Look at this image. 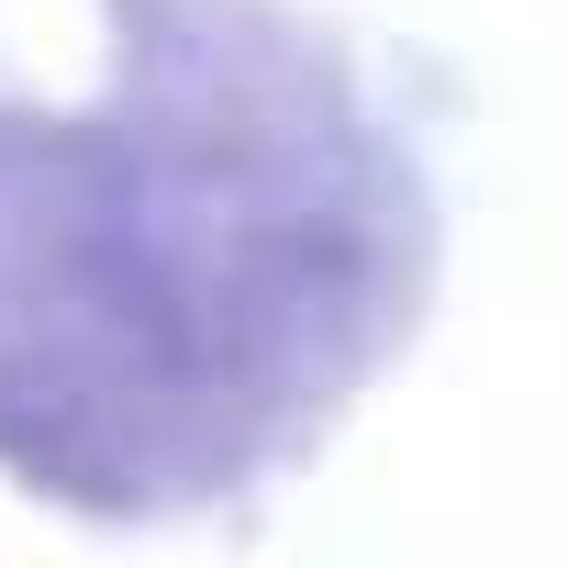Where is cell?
Segmentation results:
<instances>
[{
    "instance_id": "6da1fadb",
    "label": "cell",
    "mask_w": 568,
    "mask_h": 568,
    "mask_svg": "<svg viewBox=\"0 0 568 568\" xmlns=\"http://www.w3.org/2000/svg\"><path fill=\"white\" fill-rule=\"evenodd\" d=\"M0 57V479L79 535L256 524L446 291V68L324 0H90Z\"/></svg>"
}]
</instances>
